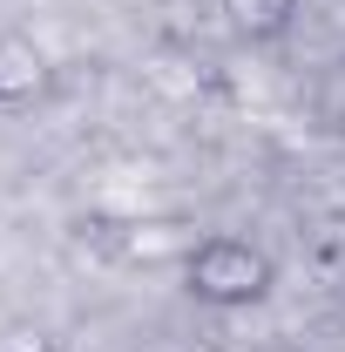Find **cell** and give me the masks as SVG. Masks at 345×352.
<instances>
[{
	"mask_svg": "<svg viewBox=\"0 0 345 352\" xmlns=\"http://www.w3.org/2000/svg\"><path fill=\"white\" fill-rule=\"evenodd\" d=\"M47 82V61L27 34H0V102H27Z\"/></svg>",
	"mask_w": 345,
	"mask_h": 352,
	"instance_id": "obj_2",
	"label": "cell"
},
{
	"mask_svg": "<svg viewBox=\"0 0 345 352\" xmlns=\"http://www.w3.org/2000/svg\"><path fill=\"white\" fill-rule=\"evenodd\" d=\"M230 14H237L244 28H258V34H271V28H285L291 0H230Z\"/></svg>",
	"mask_w": 345,
	"mask_h": 352,
	"instance_id": "obj_3",
	"label": "cell"
},
{
	"mask_svg": "<svg viewBox=\"0 0 345 352\" xmlns=\"http://www.w3.org/2000/svg\"><path fill=\"white\" fill-rule=\"evenodd\" d=\"M190 292L216 311H237V305H258L271 292V258L244 237H203L190 251Z\"/></svg>",
	"mask_w": 345,
	"mask_h": 352,
	"instance_id": "obj_1",
	"label": "cell"
}]
</instances>
